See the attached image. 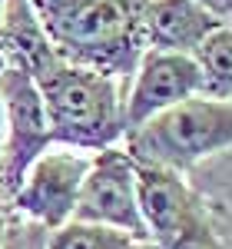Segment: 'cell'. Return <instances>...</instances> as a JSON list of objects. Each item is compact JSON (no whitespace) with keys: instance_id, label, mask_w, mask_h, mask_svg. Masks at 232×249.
Returning a JSON list of instances; mask_svg holds the SVG:
<instances>
[{"instance_id":"1","label":"cell","mask_w":232,"mask_h":249,"mask_svg":"<svg viewBox=\"0 0 232 249\" xmlns=\"http://www.w3.org/2000/svg\"><path fill=\"white\" fill-rule=\"evenodd\" d=\"M149 0H30V14L53 57L126 87L146 43Z\"/></svg>"},{"instance_id":"2","label":"cell","mask_w":232,"mask_h":249,"mask_svg":"<svg viewBox=\"0 0 232 249\" xmlns=\"http://www.w3.org/2000/svg\"><path fill=\"white\" fill-rule=\"evenodd\" d=\"M40 90L50 136L60 146L97 153L123 140V83L50 57L30 73Z\"/></svg>"},{"instance_id":"3","label":"cell","mask_w":232,"mask_h":249,"mask_svg":"<svg viewBox=\"0 0 232 249\" xmlns=\"http://www.w3.org/2000/svg\"><path fill=\"white\" fill-rule=\"evenodd\" d=\"M123 150L136 163L189 173L199 163L232 150V100L193 96L146 120L123 136Z\"/></svg>"},{"instance_id":"4","label":"cell","mask_w":232,"mask_h":249,"mask_svg":"<svg viewBox=\"0 0 232 249\" xmlns=\"http://www.w3.org/2000/svg\"><path fill=\"white\" fill-rule=\"evenodd\" d=\"M0 103H3V140H0V206L10 203L27 166L47 146H53L47 110L33 77L20 67L0 73Z\"/></svg>"},{"instance_id":"5","label":"cell","mask_w":232,"mask_h":249,"mask_svg":"<svg viewBox=\"0 0 232 249\" xmlns=\"http://www.w3.org/2000/svg\"><path fill=\"white\" fill-rule=\"evenodd\" d=\"M90 166V153L73 146H47L43 153L27 166L17 193L10 196L7 210L27 216L43 230H57L66 219H73L80 183Z\"/></svg>"},{"instance_id":"6","label":"cell","mask_w":232,"mask_h":249,"mask_svg":"<svg viewBox=\"0 0 232 249\" xmlns=\"http://www.w3.org/2000/svg\"><path fill=\"white\" fill-rule=\"evenodd\" d=\"M73 219L123 230L136 243L149 239L139 216V203H136V163L119 143L90 153V166L80 183Z\"/></svg>"},{"instance_id":"7","label":"cell","mask_w":232,"mask_h":249,"mask_svg":"<svg viewBox=\"0 0 232 249\" xmlns=\"http://www.w3.org/2000/svg\"><path fill=\"white\" fill-rule=\"evenodd\" d=\"M193 96H206L202 73L193 57L146 50L123 87V136Z\"/></svg>"},{"instance_id":"8","label":"cell","mask_w":232,"mask_h":249,"mask_svg":"<svg viewBox=\"0 0 232 249\" xmlns=\"http://www.w3.org/2000/svg\"><path fill=\"white\" fill-rule=\"evenodd\" d=\"M136 203H139V216H143L149 243L166 246L179 232V226L206 203V196L193 190L182 179V173L136 163Z\"/></svg>"},{"instance_id":"9","label":"cell","mask_w":232,"mask_h":249,"mask_svg":"<svg viewBox=\"0 0 232 249\" xmlns=\"http://www.w3.org/2000/svg\"><path fill=\"white\" fill-rule=\"evenodd\" d=\"M222 20L202 0H149L146 7V43L149 50H169L193 57L199 43Z\"/></svg>"},{"instance_id":"10","label":"cell","mask_w":232,"mask_h":249,"mask_svg":"<svg viewBox=\"0 0 232 249\" xmlns=\"http://www.w3.org/2000/svg\"><path fill=\"white\" fill-rule=\"evenodd\" d=\"M193 60L199 63L206 96L232 100V27L229 23H219L213 34L199 43Z\"/></svg>"},{"instance_id":"11","label":"cell","mask_w":232,"mask_h":249,"mask_svg":"<svg viewBox=\"0 0 232 249\" xmlns=\"http://www.w3.org/2000/svg\"><path fill=\"white\" fill-rule=\"evenodd\" d=\"M133 236L113 226L99 223H83V219H66L63 226L50 230L47 249H133Z\"/></svg>"},{"instance_id":"12","label":"cell","mask_w":232,"mask_h":249,"mask_svg":"<svg viewBox=\"0 0 232 249\" xmlns=\"http://www.w3.org/2000/svg\"><path fill=\"white\" fill-rule=\"evenodd\" d=\"M159 249H226V239L222 232L215 230V219H213V206L202 203L199 210L179 226L173 239Z\"/></svg>"},{"instance_id":"13","label":"cell","mask_w":232,"mask_h":249,"mask_svg":"<svg viewBox=\"0 0 232 249\" xmlns=\"http://www.w3.org/2000/svg\"><path fill=\"white\" fill-rule=\"evenodd\" d=\"M133 249H159L156 243H149V239H143V243H133Z\"/></svg>"},{"instance_id":"14","label":"cell","mask_w":232,"mask_h":249,"mask_svg":"<svg viewBox=\"0 0 232 249\" xmlns=\"http://www.w3.org/2000/svg\"><path fill=\"white\" fill-rule=\"evenodd\" d=\"M7 67H10V60H7V53H3V50H0V73H3V70H7Z\"/></svg>"},{"instance_id":"15","label":"cell","mask_w":232,"mask_h":249,"mask_svg":"<svg viewBox=\"0 0 232 249\" xmlns=\"http://www.w3.org/2000/svg\"><path fill=\"white\" fill-rule=\"evenodd\" d=\"M0 140H3V103H0Z\"/></svg>"}]
</instances>
